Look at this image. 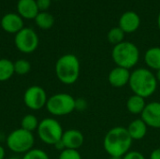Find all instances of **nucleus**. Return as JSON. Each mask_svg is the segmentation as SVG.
<instances>
[{
	"instance_id": "1",
	"label": "nucleus",
	"mask_w": 160,
	"mask_h": 159,
	"mask_svg": "<svg viewBox=\"0 0 160 159\" xmlns=\"http://www.w3.org/2000/svg\"><path fill=\"white\" fill-rule=\"evenodd\" d=\"M132 143L133 140L124 127L111 128L103 139V148L110 157H123L130 151Z\"/></svg>"
},
{
	"instance_id": "2",
	"label": "nucleus",
	"mask_w": 160,
	"mask_h": 159,
	"mask_svg": "<svg viewBox=\"0 0 160 159\" xmlns=\"http://www.w3.org/2000/svg\"><path fill=\"white\" fill-rule=\"evenodd\" d=\"M158 85L156 75L149 68L138 67L130 73L128 86L134 95L143 98L150 97L156 93Z\"/></svg>"
},
{
	"instance_id": "3",
	"label": "nucleus",
	"mask_w": 160,
	"mask_h": 159,
	"mask_svg": "<svg viewBox=\"0 0 160 159\" xmlns=\"http://www.w3.org/2000/svg\"><path fill=\"white\" fill-rule=\"evenodd\" d=\"M54 71L56 78L63 84H74L78 81L81 73L80 60L73 53H66L57 59Z\"/></svg>"
},
{
	"instance_id": "4",
	"label": "nucleus",
	"mask_w": 160,
	"mask_h": 159,
	"mask_svg": "<svg viewBox=\"0 0 160 159\" xmlns=\"http://www.w3.org/2000/svg\"><path fill=\"white\" fill-rule=\"evenodd\" d=\"M112 59L116 67L130 70L139 63L140 50L136 44L124 40L113 46L112 50Z\"/></svg>"
},
{
	"instance_id": "5",
	"label": "nucleus",
	"mask_w": 160,
	"mask_h": 159,
	"mask_svg": "<svg viewBox=\"0 0 160 159\" xmlns=\"http://www.w3.org/2000/svg\"><path fill=\"white\" fill-rule=\"evenodd\" d=\"M35 137L32 132L22 127L14 129L7 137L8 148L15 154H25L33 149Z\"/></svg>"
},
{
	"instance_id": "6",
	"label": "nucleus",
	"mask_w": 160,
	"mask_h": 159,
	"mask_svg": "<svg viewBox=\"0 0 160 159\" xmlns=\"http://www.w3.org/2000/svg\"><path fill=\"white\" fill-rule=\"evenodd\" d=\"M47 111L53 116H66L75 111V98L67 93H57L48 97Z\"/></svg>"
},
{
	"instance_id": "7",
	"label": "nucleus",
	"mask_w": 160,
	"mask_h": 159,
	"mask_svg": "<svg viewBox=\"0 0 160 159\" xmlns=\"http://www.w3.org/2000/svg\"><path fill=\"white\" fill-rule=\"evenodd\" d=\"M37 132L42 142L48 145H54L61 141L64 130L61 124L56 119L47 117L39 121Z\"/></svg>"
},
{
	"instance_id": "8",
	"label": "nucleus",
	"mask_w": 160,
	"mask_h": 159,
	"mask_svg": "<svg viewBox=\"0 0 160 159\" xmlns=\"http://www.w3.org/2000/svg\"><path fill=\"white\" fill-rule=\"evenodd\" d=\"M14 43L21 52L32 53L38 46V37L32 28L23 27L15 35Z\"/></svg>"
},
{
	"instance_id": "9",
	"label": "nucleus",
	"mask_w": 160,
	"mask_h": 159,
	"mask_svg": "<svg viewBox=\"0 0 160 159\" xmlns=\"http://www.w3.org/2000/svg\"><path fill=\"white\" fill-rule=\"evenodd\" d=\"M47 100V93L41 86L32 85L24 91L23 103L28 109L32 111H38L46 107Z\"/></svg>"
},
{
	"instance_id": "10",
	"label": "nucleus",
	"mask_w": 160,
	"mask_h": 159,
	"mask_svg": "<svg viewBox=\"0 0 160 159\" xmlns=\"http://www.w3.org/2000/svg\"><path fill=\"white\" fill-rule=\"evenodd\" d=\"M142 120L147 125L148 127L155 129L160 128V102L152 101L146 104L142 113L141 114Z\"/></svg>"
},
{
	"instance_id": "11",
	"label": "nucleus",
	"mask_w": 160,
	"mask_h": 159,
	"mask_svg": "<svg viewBox=\"0 0 160 159\" xmlns=\"http://www.w3.org/2000/svg\"><path fill=\"white\" fill-rule=\"evenodd\" d=\"M131 71L129 69L115 67L108 74V82L114 88H122L128 85Z\"/></svg>"
},
{
	"instance_id": "12",
	"label": "nucleus",
	"mask_w": 160,
	"mask_h": 159,
	"mask_svg": "<svg viewBox=\"0 0 160 159\" xmlns=\"http://www.w3.org/2000/svg\"><path fill=\"white\" fill-rule=\"evenodd\" d=\"M2 29L9 34H17L23 28V20L18 13L9 12L5 14L1 19Z\"/></svg>"
},
{
	"instance_id": "13",
	"label": "nucleus",
	"mask_w": 160,
	"mask_h": 159,
	"mask_svg": "<svg viewBox=\"0 0 160 159\" xmlns=\"http://www.w3.org/2000/svg\"><path fill=\"white\" fill-rule=\"evenodd\" d=\"M118 24V26L125 32V34L134 33L140 27L141 18L135 11L128 10L121 15Z\"/></svg>"
},
{
	"instance_id": "14",
	"label": "nucleus",
	"mask_w": 160,
	"mask_h": 159,
	"mask_svg": "<svg viewBox=\"0 0 160 159\" xmlns=\"http://www.w3.org/2000/svg\"><path fill=\"white\" fill-rule=\"evenodd\" d=\"M61 141L66 149L79 150L84 142V136L80 130L70 128L64 131Z\"/></svg>"
},
{
	"instance_id": "15",
	"label": "nucleus",
	"mask_w": 160,
	"mask_h": 159,
	"mask_svg": "<svg viewBox=\"0 0 160 159\" xmlns=\"http://www.w3.org/2000/svg\"><path fill=\"white\" fill-rule=\"evenodd\" d=\"M18 14L22 19L34 20L39 12L36 0H19L17 3Z\"/></svg>"
},
{
	"instance_id": "16",
	"label": "nucleus",
	"mask_w": 160,
	"mask_h": 159,
	"mask_svg": "<svg viewBox=\"0 0 160 159\" xmlns=\"http://www.w3.org/2000/svg\"><path fill=\"white\" fill-rule=\"evenodd\" d=\"M127 129L133 141H141L145 138L148 131V127L140 117L131 121Z\"/></svg>"
},
{
	"instance_id": "17",
	"label": "nucleus",
	"mask_w": 160,
	"mask_h": 159,
	"mask_svg": "<svg viewBox=\"0 0 160 159\" xmlns=\"http://www.w3.org/2000/svg\"><path fill=\"white\" fill-rule=\"evenodd\" d=\"M144 63L152 71H158L160 69V47H151L144 54Z\"/></svg>"
},
{
	"instance_id": "18",
	"label": "nucleus",
	"mask_w": 160,
	"mask_h": 159,
	"mask_svg": "<svg viewBox=\"0 0 160 159\" xmlns=\"http://www.w3.org/2000/svg\"><path fill=\"white\" fill-rule=\"evenodd\" d=\"M146 101L145 98L137 96V95H132L130 96L126 103L127 110L129 113L133 115H141L146 106Z\"/></svg>"
},
{
	"instance_id": "19",
	"label": "nucleus",
	"mask_w": 160,
	"mask_h": 159,
	"mask_svg": "<svg viewBox=\"0 0 160 159\" xmlns=\"http://www.w3.org/2000/svg\"><path fill=\"white\" fill-rule=\"evenodd\" d=\"M14 63L7 58L0 59V82H6L14 75Z\"/></svg>"
},
{
	"instance_id": "20",
	"label": "nucleus",
	"mask_w": 160,
	"mask_h": 159,
	"mask_svg": "<svg viewBox=\"0 0 160 159\" xmlns=\"http://www.w3.org/2000/svg\"><path fill=\"white\" fill-rule=\"evenodd\" d=\"M34 20L36 24L40 29H44V30H48L52 28V25L54 24V17L46 11H39Z\"/></svg>"
},
{
	"instance_id": "21",
	"label": "nucleus",
	"mask_w": 160,
	"mask_h": 159,
	"mask_svg": "<svg viewBox=\"0 0 160 159\" xmlns=\"http://www.w3.org/2000/svg\"><path fill=\"white\" fill-rule=\"evenodd\" d=\"M39 121L38 117L34 114H26L22 118L21 121V127L24 130H27L29 132H34L38 127Z\"/></svg>"
},
{
	"instance_id": "22",
	"label": "nucleus",
	"mask_w": 160,
	"mask_h": 159,
	"mask_svg": "<svg viewBox=\"0 0 160 159\" xmlns=\"http://www.w3.org/2000/svg\"><path fill=\"white\" fill-rule=\"evenodd\" d=\"M107 38L109 40V42L111 44H112L113 46L121 43L124 41V38H125V32L119 27H112L109 32H108V35H107Z\"/></svg>"
},
{
	"instance_id": "23",
	"label": "nucleus",
	"mask_w": 160,
	"mask_h": 159,
	"mask_svg": "<svg viewBox=\"0 0 160 159\" xmlns=\"http://www.w3.org/2000/svg\"><path fill=\"white\" fill-rule=\"evenodd\" d=\"M31 69V64L26 59H18L14 62V72L18 75H26Z\"/></svg>"
},
{
	"instance_id": "24",
	"label": "nucleus",
	"mask_w": 160,
	"mask_h": 159,
	"mask_svg": "<svg viewBox=\"0 0 160 159\" xmlns=\"http://www.w3.org/2000/svg\"><path fill=\"white\" fill-rule=\"evenodd\" d=\"M22 159H50L48 154L42 149L33 148L25 153Z\"/></svg>"
},
{
	"instance_id": "25",
	"label": "nucleus",
	"mask_w": 160,
	"mask_h": 159,
	"mask_svg": "<svg viewBox=\"0 0 160 159\" xmlns=\"http://www.w3.org/2000/svg\"><path fill=\"white\" fill-rule=\"evenodd\" d=\"M58 159H82L80 152L78 150L65 149L60 152Z\"/></svg>"
},
{
	"instance_id": "26",
	"label": "nucleus",
	"mask_w": 160,
	"mask_h": 159,
	"mask_svg": "<svg viewBox=\"0 0 160 159\" xmlns=\"http://www.w3.org/2000/svg\"><path fill=\"white\" fill-rule=\"evenodd\" d=\"M87 101L82 98V97H79V98H75V111H79V112H83L87 109Z\"/></svg>"
},
{
	"instance_id": "27",
	"label": "nucleus",
	"mask_w": 160,
	"mask_h": 159,
	"mask_svg": "<svg viewBox=\"0 0 160 159\" xmlns=\"http://www.w3.org/2000/svg\"><path fill=\"white\" fill-rule=\"evenodd\" d=\"M123 159H146L143 154L139 151H129L127 155L123 157Z\"/></svg>"
},
{
	"instance_id": "28",
	"label": "nucleus",
	"mask_w": 160,
	"mask_h": 159,
	"mask_svg": "<svg viewBox=\"0 0 160 159\" xmlns=\"http://www.w3.org/2000/svg\"><path fill=\"white\" fill-rule=\"evenodd\" d=\"M39 11H46L52 3V0H36Z\"/></svg>"
},
{
	"instance_id": "29",
	"label": "nucleus",
	"mask_w": 160,
	"mask_h": 159,
	"mask_svg": "<svg viewBox=\"0 0 160 159\" xmlns=\"http://www.w3.org/2000/svg\"><path fill=\"white\" fill-rule=\"evenodd\" d=\"M149 159H160V148L153 150L150 154Z\"/></svg>"
},
{
	"instance_id": "30",
	"label": "nucleus",
	"mask_w": 160,
	"mask_h": 159,
	"mask_svg": "<svg viewBox=\"0 0 160 159\" xmlns=\"http://www.w3.org/2000/svg\"><path fill=\"white\" fill-rule=\"evenodd\" d=\"M54 148L56 149V150H58V151H60V152H62L63 150H65L66 148H65V146H64V144H63V142H62V141H59L57 143H55L54 145Z\"/></svg>"
},
{
	"instance_id": "31",
	"label": "nucleus",
	"mask_w": 160,
	"mask_h": 159,
	"mask_svg": "<svg viewBox=\"0 0 160 159\" xmlns=\"http://www.w3.org/2000/svg\"><path fill=\"white\" fill-rule=\"evenodd\" d=\"M6 158V151L5 148L0 145V159H5Z\"/></svg>"
},
{
	"instance_id": "32",
	"label": "nucleus",
	"mask_w": 160,
	"mask_h": 159,
	"mask_svg": "<svg viewBox=\"0 0 160 159\" xmlns=\"http://www.w3.org/2000/svg\"><path fill=\"white\" fill-rule=\"evenodd\" d=\"M156 78H157V81H158V82L160 83V69L159 70H158V71H156Z\"/></svg>"
},
{
	"instance_id": "33",
	"label": "nucleus",
	"mask_w": 160,
	"mask_h": 159,
	"mask_svg": "<svg viewBox=\"0 0 160 159\" xmlns=\"http://www.w3.org/2000/svg\"><path fill=\"white\" fill-rule=\"evenodd\" d=\"M158 28H159L160 30V12L159 14H158Z\"/></svg>"
},
{
	"instance_id": "34",
	"label": "nucleus",
	"mask_w": 160,
	"mask_h": 159,
	"mask_svg": "<svg viewBox=\"0 0 160 159\" xmlns=\"http://www.w3.org/2000/svg\"><path fill=\"white\" fill-rule=\"evenodd\" d=\"M5 159H20L19 157H7Z\"/></svg>"
},
{
	"instance_id": "35",
	"label": "nucleus",
	"mask_w": 160,
	"mask_h": 159,
	"mask_svg": "<svg viewBox=\"0 0 160 159\" xmlns=\"http://www.w3.org/2000/svg\"><path fill=\"white\" fill-rule=\"evenodd\" d=\"M110 159H123V157H112Z\"/></svg>"
},
{
	"instance_id": "36",
	"label": "nucleus",
	"mask_w": 160,
	"mask_h": 159,
	"mask_svg": "<svg viewBox=\"0 0 160 159\" xmlns=\"http://www.w3.org/2000/svg\"><path fill=\"white\" fill-rule=\"evenodd\" d=\"M53 1H60V0H53Z\"/></svg>"
},
{
	"instance_id": "37",
	"label": "nucleus",
	"mask_w": 160,
	"mask_h": 159,
	"mask_svg": "<svg viewBox=\"0 0 160 159\" xmlns=\"http://www.w3.org/2000/svg\"><path fill=\"white\" fill-rule=\"evenodd\" d=\"M0 139H1V132H0Z\"/></svg>"
}]
</instances>
